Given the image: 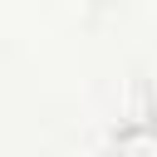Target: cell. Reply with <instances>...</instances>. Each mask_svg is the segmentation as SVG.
<instances>
[{"instance_id": "cell-1", "label": "cell", "mask_w": 157, "mask_h": 157, "mask_svg": "<svg viewBox=\"0 0 157 157\" xmlns=\"http://www.w3.org/2000/svg\"><path fill=\"white\" fill-rule=\"evenodd\" d=\"M113 157H157V123L132 118L113 132Z\"/></svg>"}, {"instance_id": "cell-2", "label": "cell", "mask_w": 157, "mask_h": 157, "mask_svg": "<svg viewBox=\"0 0 157 157\" xmlns=\"http://www.w3.org/2000/svg\"><path fill=\"white\" fill-rule=\"evenodd\" d=\"M142 118H147V123H157V78L147 83V113H142Z\"/></svg>"}]
</instances>
